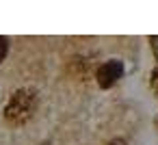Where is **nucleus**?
<instances>
[{
  "label": "nucleus",
  "mask_w": 158,
  "mask_h": 145,
  "mask_svg": "<svg viewBox=\"0 0 158 145\" xmlns=\"http://www.w3.org/2000/svg\"><path fill=\"white\" fill-rule=\"evenodd\" d=\"M35 108H37V95H35V91L20 89V91H15L11 95V100H9L7 108H5V117H7L9 123L20 126V123H24V121H28L33 117Z\"/></svg>",
  "instance_id": "nucleus-1"
},
{
  "label": "nucleus",
  "mask_w": 158,
  "mask_h": 145,
  "mask_svg": "<svg viewBox=\"0 0 158 145\" xmlns=\"http://www.w3.org/2000/svg\"><path fill=\"white\" fill-rule=\"evenodd\" d=\"M121 74H123L121 61H108V63H104V65L98 69V82H100V87L108 89V87H113V85L121 78Z\"/></svg>",
  "instance_id": "nucleus-2"
},
{
  "label": "nucleus",
  "mask_w": 158,
  "mask_h": 145,
  "mask_svg": "<svg viewBox=\"0 0 158 145\" xmlns=\"http://www.w3.org/2000/svg\"><path fill=\"white\" fill-rule=\"evenodd\" d=\"M7 50H9V41L5 37H0V61L7 56Z\"/></svg>",
  "instance_id": "nucleus-3"
},
{
  "label": "nucleus",
  "mask_w": 158,
  "mask_h": 145,
  "mask_svg": "<svg viewBox=\"0 0 158 145\" xmlns=\"http://www.w3.org/2000/svg\"><path fill=\"white\" fill-rule=\"evenodd\" d=\"M108 145H126V141H123V139H113Z\"/></svg>",
  "instance_id": "nucleus-4"
}]
</instances>
